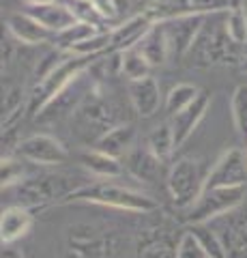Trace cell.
Instances as JSON below:
<instances>
[{
  "label": "cell",
  "mask_w": 247,
  "mask_h": 258,
  "mask_svg": "<svg viewBox=\"0 0 247 258\" xmlns=\"http://www.w3.org/2000/svg\"><path fill=\"white\" fill-rule=\"evenodd\" d=\"M127 95H129V103L135 110V114L142 118L155 116L159 108L163 106V95L159 82L148 76L144 80H135V82H127Z\"/></svg>",
  "instance_id": "5bb4252c"
},
{
  "label": "cell",
  "mask_w": 247,
  "mask_h": 258,
  "mask_svg": "<svg viewBox=\"0 0 247 258\" xmlns=\"http://www.w3.org/2000/svg\"><path fill=\"white\" fill-rule=\"evenodd\" d=\"M245 153H247V151H245Z\"/></svg>",
  "instance_id": "60d3db41"
},
{
  "label": "cell",
  "mask_w": 247,
  "mask_h": 258,
  "mask_svg": "<svg viewBox=\"0 0 247 258\" xmlns=\"http://www.w3.org/2000/svg\"><path fill=\"white\" fill-rule=\"evenodd\" d=\"M7 32L15 43L22 45H43L54 41V32L47 30L43 24H39L26 11L7 15Z\"/></svg>",
  "instance_id": "9a60e30c"
},
{
  "label": "cell",
  "mask_w": 247,
  "mask_h": 258,
  "mask_svg": "<svg viewBox=\"0 0 247 258\" xmlns=\"http://www.w3.org/2000/svg\"><path fill=\"white\" fill-rule=\"evenodd\" d=\"M24 11H26L28 15H33L39 24H43V26L47 30H52L54 35L60 32V30H65L73 22H77L73 18V13L69 11V7L62 3V0H56V3H45V5H26L24 7Z\"/></svg>",
  "instance_id": "ffe728a7"
},
{
  "label": "cell",
  "mask_w": 247,
  "mask_h": 258,
  "mask_svg": "<svg viewBox=\"0 0 247 258\" xmlns=\"http://www.w3.org/2000/svg\"><path fill=\"white\" fill-rule=\"evenodd\" d=\"M99 26H95V24H89V22H73L71 26H67L65 30H60L54 35V47H58V50H65V52H71L77 43L86 41V39H91L93 35H97Z\"/></svg>",
  "instance_id": "4316f807"
},
{
  "label": "cell",
  "mask_w": 247,
  "mask_h": 258,
  "mask_svg": "<svg viewBox=\"0 0 247 258\" xmlns=\"http://www.w3.org/2000/svg\"><path fill=\"white\" fill-rule=\"evenodd\" d=\"M69 203H86V205L116 209V211H125V213H140V215L155 213L159 209L153 196L125 187V185L114 181H97V183L79 185L60 205H69Z\"/></svg>",
  "instance_id": "6da1fadb"
},
{
  "label": "cell",
  "mask_w": 247,
  "mask_h": 258,
  "mask_svg": "<svg viewBox=\"0 0 247 258\" xmlns=\"http://www.w3.org/2000/svg\"><path fill=\"white\" fill-rule=\"evenodd\" d=\"M26 164L22 157H18L15 153H7L3 155V161H0V183H3V189H9L13 185L22 183L26 179Z\"/></svg>",
  "instance_id": "4dcf8cb0"
},
{
  "label": "cell",
  "mask_w": 247,
  "mask_h": 258,
  "mask_svg": "<svg viewBox=\"0 0 247 258\" xmlns=\"http://www.w3.org/2000/svg\"><path fill=\"white\" fill-rule=\"evenodd\" d=\"M243 7H245V11H247V0H245V5H243Z\"/></svg>",
  "instance_id": "ab89813d"
},
{
  "label": "cell",
  "mask_w": 247,
  "mask_h": 258,
  "mask_svg": "<svg viewBox=\"0 0 247 258\" xmlns=\"http://www.w3.org/2000/svg\"><path fill=\"white\" fill-rule=\"evenodd\" d=\"M73 118L77 125V134L84 136L86 140L93 138V144L97 142L108 129L118 125V116H116L114 106L103 99L97 86H93V91L82 101V106L75 110Z\"/></svg>",
  "instance_id": "52a82bcc"
},
{
  "label": "cell",
  "mask_w": 247,
  "mask_h": 258,
  "mask_svg": "<svg viewBox=\"0 0 247 258\" xmlns=\"http://www.w3.org/2000/svg\"><path fill=\"white\" fill-rule=\"evenodd\" d=\"M110 5L114 7V9L118 11V15L123 18V13L129 11V7H131V0H110Z\"/></svg>",
  "instance_id": "e575fe53"
},
{
  "label": "cell",
  "mask_w": 247,
  "mask_h": 258,
  "mask_svg": "<svg viewBox=\"0 0 247 258\" xmlns=\"http://www.w3.org/2000/svg\"><path fill=\"white\" fill-rule=\"evenodd\" d=\"M209 15L211 13H181L170 20H163L174 58H187V54L191 47H194L196 39L200 35V30L204 28Z\"/></svg>",
  "instance_id": "7c38bea8"
},
{
  "label": "cell",
  "mask_w": 247,
  "mask_h": 258,
  "mask_svg": "<svg viewBox=\"0 0 247 258\" xmlns=\"http://www.w3.org/2000/svg\"><path fill=\"white\" fill-rule=\"evenodd\" d=\"M116 252L112 237L91 224H75L67 228L65 258H112Z\"/></svg>",
  "instance_id": "ba28073f"
},
{
  "label": "cell",
  "mask_w": 247,
  "mask_h": 258,
  "mask_svg": "<svg viewBox=\"0 0 247 258\" xmlns=\"http://www.w3.org/2000/svg\"><path fill=\"white\" fill-rule=\"evenodd\" d=\"M75 187L71 185L67 176L60 174H39L26 176L22 183L13 185L9 189H3V194L11 196V205H22L28 209H43L47 205L62 203Z\"/></svg>",
  "instance_id": "3957f363"
},
{
  "label": "cell",
  "mask_w": 247,
  "mask_h": 258,
  "mask_svg": "<svg viewBox=\"0 0 247 258\" xmlns=\"http://www.w3.org/2000/svg\"><path fill=\"white\" fill-rule=\"evenodd\" d=\"M144 144H146V149L153 153L155 157H159L163 164H168V161L172 159V155H174V151H177L170 123H159L157 127L150 129Z\"/></svg>",
  "instance_id": "d4e9b609"
},
{
  "label": "cell",
  "mask_w": 247,
  "mask_h": 258,
  "mask_svg": "<svg viewBox=\"0 0 247 258\" xmlns=\"http://www.w3.org/2000/svg\"><path fill=\"white\" fill-rule=\"evenodd\" d=\"M89 60L91 58H84V56L69 54L56 69H52L45 78L37 80L33 91H30V95L26 97L30 114L37 116L39 112H41L47 103H50L54 97L62 91V88H65L69 82H73L75 76H79L84 69H89Z\"/></svg>",
  "instance_id": "8992f818"
},
{
  "label": "cell",
  "mask_w": 247,
  "mask_h": 258,
  "mask_svg": "<svg viewBox=\"0 0 247 258\" xmlns=\"http://www.w3.org/2000/svg\"><path fill=\"white\" fill-rule=\"evenodd\" d=\"M187 230L198 239V243L202 245L209 258H230L224 239L217 230L211 228V224H189Z\"/></svg>",
  "instance_id": "484cf974"
},
{
  "label": "cell",
  "mask_w": 247,
  "mask_h": 258,
  "mask_svg": "<svg viewBox=\"0 0 247 258\" xmlns=\"http://www.w3.org/2000/svg\"><path fill=\"white\" fill-rule=\"evenodd\" d=\"M206 172L209 170H204V164L200 159L181 157L172 161V166L168 168V176H166V187H168L172 203L183 211L189 209L204 191Z\"/></svg>",
  "instance_id": "5b68a950"
},
{
  "label": "cell",
  "mask_w": 247,
  "mask_h": 258,
  "mask_svg": "<svg viewBox=\"0 0 247 258\" xmlns=\"http://www.w3.org/2000/svg\"><path fill=\"white\" fill-rule=\"evenodd\" d=\"M230 116L241 138L247 140V82L238 84L230 97Z\"/></svg>",
  "instance_id": "1f68e13d"
},
{
  "label": "cell",
  "mask_w": 247,
  "mask_h": 258,
  "mask_svg": "<svg viewBox=\"0 0 247 258\" xmlns=\"http://www.w3.org/2000/svg\"><path fill=\"white\" fill-rule=\"evenodd\" d=\"M177 258H209L198 239L185 228V232L179 237V247H177Z\"/></svg>",
  "instance_id": "836d02e7"
},
{
  "label": "cell",
  "mask_w": 247,
  "mask_h": 258,
  "mask_svg": "<svg viewBox=\"0 0 247 258\" xmlns=\"http://www.w3.org/2000/svg\"><path fill=\"white\" fill-rule=\"evenodd\" d=\"M79 166L89 174L97 176L101 181H114L127 172L123 166V159L112 157V155H108V153H101L97 149L84 151L82 155H79Z\"/></svg>",
  "instance_id": "44dd1931"
},
{
  "label": "cell",
  "mask_w": 247,
  "mask_h": 258,
  "mask_svg": "<svg viewBox=\"0 0 247 258\" xmlns=\"http://www.w3.org/2000/svg\"><path fill=\"white\" fill-rule=\"evenodd\" d=\"M221 239L232 258L247 252V207L243 215H238V209L226 215V232L221 235Z\"/></svg>",
  "instance_id": "cb8c5ba5"
},
{
  "label": "cell",
  "mask_w": 247,
  "mask_h": 258,
  "mask_svg": "<svg viewBox=\"0 0 247 258\" xmlns=\"http://www.w3.org/2000/svg\"><path fill=\"white\" fill-rule=\"evenodd\" d=\"M200 93H202L200 88L194 86V84H187V82H181L177 86H172L168 91V95H166V99H163V108H166V112H168V116H174L177 112L185 110L189 103L196 101V97Z\"/></svg>",
  "instance_id": "f546056e"
},
{
  "label": "cell",
  "mask_w": 247,
  "mask_h": 258,
  "mask_svg": "<svg viewBox=\"0 0 247 258\" xmlns=\"http://www.w3.org/2000/svg\"><path fill=\"white\" fill-rule=\"evenodd\" d=\"M247 187H213L204 189L200 198L196 200L189 209H185L183 222L189 224H211L213 220H221V217L230 215L236 209L245 205Z\"/></svg>",
  "instance_id": "277c9868"
},
{
  "label": "cell",
  "mask_w": 247,
  "mask_h": 258,
  "mask_svg": "<svg viewBox=\"0 0 247 258\" xmlns=\"http://www.w3.org/2000/svg\"><path fill=\"white\" fill-rule=\"evenodd\" d=\"M150 69H153V64L144 58V54L138 47H129V50L121 52V76L127 78V82L148 78Z\"/></svg>",
  "instance_id": "83f0119b"
},
{
  "label": "cell",
  "mask_w": 247,
  "mask_h": 258,
  "mask_svg": "<svg viewBox=\"0 0 247 258\" xmlns=\"http://www.w3.org/2000/svg\"><path fill=\"white\" fill-rule=\"evenodd\" d=\"M236 258H247V252H245V254H241V256H236Z\"/></svg>",
  "instance_id": "f35d334b"
},
{
  "label": "cell",
  "mask_w": 247,
  "mask_h": 258,
  "mask_svg": "<svg viewBox=\"0 0 247 258\" xmlns=\"http://www.w3.org/2000/svg\"><path fill=\"white\" fill-rule=\"evenodd\" d=\"M13 153L24 161H28V164L43 166V168L62 166L69 159L67 147L50 134H33L28 138H22L15 144Z\"/></svg>",
  "instance_id": "9c48e42d"
},
{
  "label": "cell",
  "mask_w": 247,
  "mask_h": 258,
  "mask_svg": "<svg viewBox=\"0 0 247 258\" xmlns=\"http://www.w3.org/2000/svg\"><path fill=\"white\" fill-rule=\"evenodd\" d=\"M35 215L33 209L22 207V205H7L0 215V241L3 247L18 243L20 239H24L33 230Z\"/></svg>",
  "instance_id": "ac0fdd59"
},
{
  "label": "cell",
  "mask_w": 247,
  "mask_h": 258,
  "mask_svg": "<svg viewBox=\"0 0 247 258\" xmlns=\"http://www.w3.org/2000/svg\"><path fill=\"white\" fill-rule=\"evenodd\" d=\"M135 47L144 54V58L153 64V67H161V64L168 62V58L172 56V50H170L168 32H166L163 22H155Z\"/></svg>",
  "instance_id": "7402d4cb"
},
{
  "label": "cell",
  "mask_w": 247,
  "mask_h": 258,
  "mask_svg": "<svg viewBox=\"0 0 247 258\" xmlns=\"http://www.w3.org/2000/svg\"><path fill=\"white\" fill-rule=\"evenodd\" d=\"M133 142H135V127L131 123H118L112 129H108V132L93 144V149L123 159L127 153L133 149Z\"/></svg>",
  "instance_id": "603a6c76"
},
{
  "label": "cell",
  "mask_w": 247,
  "mask_h": 258,
  "mask_svg": "<svg viewBox=\"0 0 247 258\" xmlns=\"http://www.w3.org/2000/svg\"><path fill=\"white\" fill-rule=\"evenodd\" d=\"M247 187V153L238 147L224 151L206 172L204 189Z\"/></svg>",
  "instance_id": "30bf717a"
},
{
  "label": "cell",
  "mask_w": 247,
  "mask_h": 258,
  "mask_svg": "<svg viewBox=\"0 0 247 258\" xmlns=\"http://www.w3.org/2000/svg\"><path fill=\"white\" fill-rule=\"evenodd\" d=\"M209 106H211V93L202 91L200 95L196 97L194 103H189L185 110L177 112L174 116H170V127H172V134H174V144H177V151L185 144L194 132L198 129V125L202 123V118L206 116L209 112Z\"/></svg>",
  "instance_id": "4fadbf2b"
},
{
  "label": "cell",
  "mask_w": 247,
  "mask_h": 258,
  "mask_svg": "<svg viewBox=\"0 0 247 258\" xmlns=\"http://www.w3.org/2000/svg\"><path fill=\"white\" fill-rule=\"evenodd\" d=\"M155 24V20L144 11L138 15H131L125 22H121L116 28H112V41H110V52H125L129 47H135L142 37L148 32V28Z\"/></svg>",
  "instance_id": "d6986e66"
},
{
  "label": "cell",
  "mask_w": 247,
  "mask_h": 258,
  "mask_svg": "<svg viewBox=\"0 0 247 258\" xmlns=\"http://www.w3.org/2000/svg\"><path fill=\"white\" fill-rule=\"evenodd\" d=\"M123 166L133 179L146 181V183H155L161 179V176H168L166 164L146 149V144L144 147H133L123 157Z\"/></svg>",
  "instance_id": "2e32d148"
},
{
  "label": "cell",
  "mask_w": 247,
  "mask_h": 258,
  "mask_svg": "<svg viewBox=\"0 0 247 258\" xmlns=\"http://www.w3.org/2000/svg\"><path fill=\"white\" fill-rule=\"evenodd\" d=\"M91 71L84 69L79 76H75L73 82H69L62 91L54 97V99L47 103V106L35 116L37 120H56L62 116L75 114V110L82 106V101L89 97V93L93 91V80H91Z\"/></svg>",
  "instance_id": "8fae6325"
},
{
  "label": "cell",
  "mask_w": 247,
  "mask_h": 258,
  "mask_svg": "<svg viewBox=\"0 0 247 258\" xmlns=\"http://www.w3.org/2000/svg\"><path fill=\"white\" fill-rule=\"evenodd\" d=\"M224 28L228 39L232 41L236 47H245L247 45V11L243 5H234L230 7L224 15Z\"/></svg>",
  "instance_id": "f1b7e54d"
},
{
  "label": "cell",
  "mask_w": 247,
  "mask_h": 258,
  "mask_svg": "<svg viewBox=\"0 0 247 258\" xmlns=\"http://www.w3.org/2000/svg\"><path fill=\"white\" fill-rule=\"evenodd\" d=\"M241 69H243V71H245V74H247V56H245V58L241 60Z\"/></svg>",
  "instance_id": "74e56055"
},
{
  "label": "cell",
  "mask_w": 247,
  "mask_h": 258,
  "mask_svg": "<svg viewBox=\"0 0 247 258\" xmlns=\"http://www.w3.org/2000/svg\"><path fill=\"white\" fill-rule=\"evenodd\" d=\"M226 11H215L206 18L204 28L200 30L194 47L187 54L189 64H196V67H217V64H230L238 60V54H236L238 47L228 39L224 28Z\"/></svg>",
  "instance_id": "7a4b0ae2"
},
{
  "label": "cell",
  "mask_w": 247,
  "mask_h": 258,
  "mask_svg": "<svg viewBox=\"0 0 247 258\" xmlns=\"http://www.w3.org/2000/svg\"><path fill=\"white\" fill-rule=\"evenodd\" d=\"M62 3L69 7V11L73 13V18L77 22H89V24H95V26H99V28L106 24L93 0H62Z\"/></svg>",
  "instance_id": "d6a6232c"
},
{
  "label": "cell",
  "mask_w": 247,
  "mask_h": 258,
  "mask_svg": "<svg viewBox=\"0 0 247 258\" xmlns=\"http://www.w3.org/2000/svg\"><path fill=\"white\" fill-rule=\"evenodd\" d=\"M3 258H26V256H24L20 249H15L13 245H7V247H3Z\"/></svg>",
  "instance_id": "d590c367"
},
{
  "label": "cell",
  "mask_w": 247,
  "mask_h": 258,
  "mask_svg": "<svg viewBox=\"0 0 247 258\" xmlns=\"http://www.w3.org/2000/svg\"><path fill=\"white\" fill-rule=\"evenodd\" d=\"M24 5H45V3H56V0H20Z\"/></svg>",
  "instance_id": "8d00e7d4"
},
{
  "label": "cell",
  "mask_w": 247,
  "mask_h": 258,
  "mask_svg": "<svg viewBox=\"0 0 247 258\" xmlns=\"http://www.w3.org/2000/svg\"><path fill=\"white\" fill-rule=\"evenodd\" d=\"M179 239L166 228L142 230L135 239V258H177Z\"/></svg>",
  "instance_id": "e0dca14e"
}]
</instances>
